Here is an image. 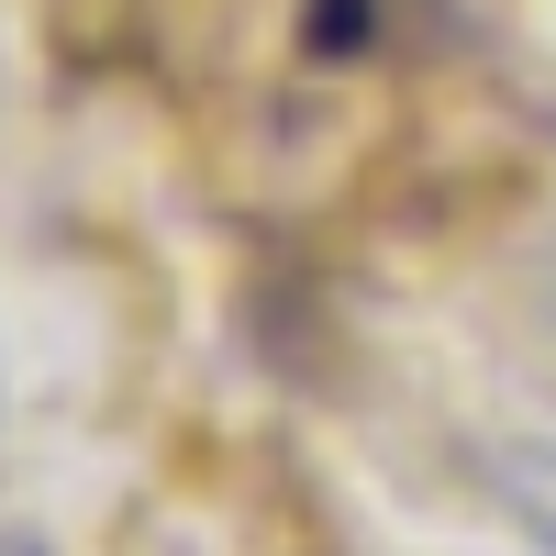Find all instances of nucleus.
I'll return each mask as SVG.
<instances>
[{
	"label": "nucleus",
	"instance_id": "f257e3e1",
	"mask_svg": "<svg viewBox=\"0 0 556 556\" xmlns=\"http://www.w3.org/2000/svg\"><path fill=\"white\" fill-rule=\"evenodd\" d=\"M501 490H513V513L534 534H556V456H501Z\"/></svg>",
	"mask_w": 556,
	"mask_h": 556
},
{
	"label": "nucleus",
	"instance_id": "f03ea898",
	"mask_svg": "<svg viewBox=\"0 0 556 556\" xmlns=\"http://www.w3.org/2000/svg\"><path fill=\"white\" fill-rule=\"evenodd\" d=\"M0 556H56V545H45L34 523H0Z\"/></svg>",
	"mask_w": 556,
	"mask_h": 556
}]
</instances>
